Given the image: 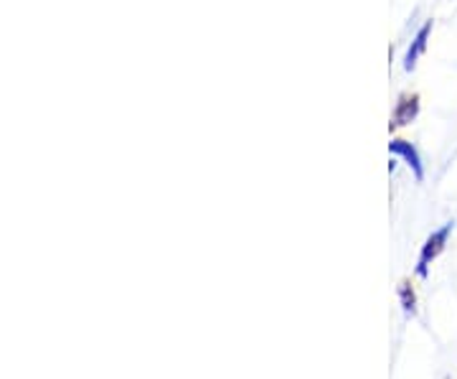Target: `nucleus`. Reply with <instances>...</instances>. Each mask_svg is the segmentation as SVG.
<instances>
[{"label": "nucleus", "mask_w": 457, "mask_h": 379, "mask_svg": "<svg viewBox=\"0 0 457 379\" xmlns=\"http://www.w3.org/2000/svg\"><path fill=\"white\" fill-rule=\"evenodd\" d=\"M429 33H432V21H427L425 26L417 31V36H414V41H411V46L407 49V56H404V69L407 72H411L414 66H417V62H420V56L427 51V41H429Z\"/></svg>", "instance_id": "20e7f679"}, {"label": "nucleus", "mask_w": 457, "mask_h": 379, "mask_svg": "<svg viewBox=\"0 0 457 379\" xmlns=\"http://www.w3.org/2000/svg\"><path fill=\"white\" fill-rule=\"evenodd\" d=\"M417 115H420V95H417V92H404V95H399L392 115V131L409 125L411 120H417Z\"/></svg>", "instance_id": "7ed1b4c3"}, {"label": "nucleus", "mask_w": 457, "mask_h": 379, "mask_svg": "<svg viewBox=\"0 0 457 379\" xmlns=\"http://www.w3.org/2000/svg\"><path fill=\"white\" fill-rule=\"evenodd\" d=\"M402 298H404V308H407V311H414V293H409L407 282H404V288H402Z\"/></svg>", "instance_id": "39448f33"}, {"label": "nucleus", "mask_w": 457, "mask_h": 379, "mask_svg": "<svg viewBox=\"0 0 457 379\" xmlns=\"http://www.w3.org/2000/svg\"><path fill=\"white\" fill-rule=\"evenodd\" d=\"M453 227H455V222H447L445 227H440V230L432 232V234L427 237L425 248H422V255H420V265H417V275H420V278H427L429 265L435 263V260L442 255V249H445L447 240H450V234H453Z\"/></svg>", "instance_id": "f257e3e1"}, {"label": "nucleus", "mask_w": 457, "mask_h": 379, "mask_svg": "<svg viewBox=\"0 0 457 379\" xmlns=\"http://www.w3.org/2000/svg\"><path fill=\"white\" fill-rule=\"evenodd\" d=\"M389 153H392V156H399V158L411 168V173H414L417 181H425V164H422V156H420V150L414 148L409 140H404V138H394L392 143H389Z\"/></svg>", "instance_id": "f03ea898"}]
</instances>
